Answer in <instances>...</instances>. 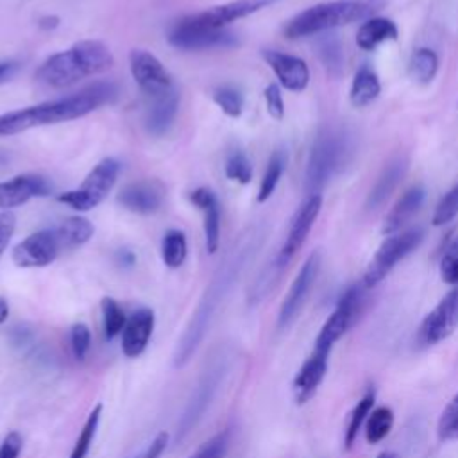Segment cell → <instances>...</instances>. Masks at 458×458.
<instances>
[{
	"instance_id": "e575fe53",
	"label": "cell",
	"mask_w": 458,
	"mask_h": 458,
	"mask_svg": "<svg viewBox=\"0 0 458 458\" xmlns=\"http://www.w3.org/2000/svg\"><path fill=\"white\" fill-rule=\"evenodd\" d=\"M100 415H102V404H95L93 410L89 411L82 429L79 431V437L72 447V453H70V458H88V453L91 449V444L95 440V435H97V429H98V424H100Z\"/></svg>"
},
{
	"instance_id": "6da1fadb",
	"label": "cell",
	"mask_w": 458,
	"mask_h": 458,
	"mask_svg": "<svg viewBox=\"0 0 458 458\" xmlns=\"http://www.w3.org/2000/svg\"><path fill=\"white\" fill-rule=\"evenodd\" d=\"M116 93L113 82H95L77 93L4 113L0 114V136H13L34 127L82 118L100 106L109 104Z\"/></svg>"
},
{
	"instance_id": "681fc988",
	"label": "cell",
	"mask_w": 458,
	"mask_h": 458,
	"mask_svg": "<svg viewBox=\"0 0 458 458\" xmlns=\"http://www.w3.org/2000/svg\"><path fill=\"white\" fill-rule=\"evenodd\" d=\"M118 259L123 267H132L134 261H136V256L131 252V250H120L118 252Z\"/></svg>"
},
{
	"instance_id": "f6af8a7d",
	"label": "cell",
	"mask_w": 458,
	"mask_h": 458,
	"mask_svg": "<svg viewBox=\"0 0 458 458\" xmlns=\"http://www.w3.org/2000/svg\"><path fill=\"white\" fill-rule=\"evenodd\" d=\"M16 229V216L13 211H0V254L7 249Z\"/></svg>"
},
{
	"instance_id": "4316f807",
	"label": "cell",
	"mask_w": 458,
	"mask_h": 458,
	"mask_svg": "<svg viewBox=\"0 0 458 458\" xmlns=\"http://www.w3.org/2000/svg\"><path fill=\"white\" fill-rule=\"evenodd\" d=\"M61 249H75L84 245L95 233L93 224L84 216H68L55 229Z\"/></svg>"
},
{
	"instance_id": "3957f363",
	"label": "cell",
	"mask_w": 458,
	"mask_h": 458,
	"mask_svg": "<svg viewBox=\"0 0 458 458\" xmlns=\"http://www.w3.org/2000/svg\"><path fill=\"white\" fill-rule=\"evenodd\" d=\"M374 7L365 0H333L322 2L304 9L286 21L283 32L290 39L306 38L331 30L335 27L349 25L370 16Z\"/></svg>"
},
{
	"instance_id": "1f68e13d",
	"label": "cell",
	"mask_w": 458,
	"mask_h": 458,
	"mask_svg": "<svg viewBox=\"0 0 458 458\" xmlns=\"http://www.w3.org/2000/svg\"><path fill=\"white\" fill-rule=\"evenodd\" d=\"M286 168V152L284 150H276L267 165V170L263 174L261 184H259V191H258V202H265L272 197V193L276 191L279 179L283 175Z\"/></svg>"
},
{
	"instance_id": "f1b7e54d",
	"label": "cell",
	"mask_w": 458,
	"mask_h": 458,
	"mask_svg": "<svg viewBox=\"0 0 458 458\" xmlns=\"http://www.w3.org/2000/svg\"><path fill=\"white\" fill-rule=\"evenodd\" d=\"M188 256L186 234L181 229H168L161 243V258L168 268H179Z\"/></svg>"
},
{
	"instance_id": "d590c367",
	"label": "cell",
	"mask_w": 458,
	"mask_h": 458,
	"mask_svg": "<svg viewBox=\"0 0 458 458\" xmlns=\"http://www.w3.org/2000/svg\"><path fill=\"white\" fill-rule=\"evenodd\" d=\"M213 102L229 118H238L243 111V95L234 86H222L213 91Z\"/></svg>"
},
{
	"instance_id": "52a82bcc",
	"label": "cell",
	"mask_w": 458,
	"mask_h": 458,
	"mask_svg": "<svg viewBox=\"0 0 458 458\" xmlns=\"http://www.w3.org/2000/svg\"><path fill=\"white\" fill-rule=\"evenodd\" d=\"M363 288L365 286L352 284L342 293L333 313L322 324V327L315 338L313 349L331 352L333 345L349 331V327L356 322V318L360 315V310L363 304Z\"/></svg>"
},
{
	"instance_id": "816d5d0a",
	"label": "cell",
	"mask_w": 458,
	"mask_h": 458,
	"mask_svg": "<svg viewBox=\"0 0 458 458\" xmlns=\"http://www.w3.org/2000/svg\"><path fill=\"white\" fill-rule=\"evenodd\" d=\"M377 458H399V456L395 453H392V451H383V453L377 454Z\"/></svg>"
},
{
	"instance_id": "603a6c76",
	"label": "cell",
	"mask_w": 458,
	"mask_h": 458,
	"mask_svg": "<svg viewBox=\"0 0 458 458\" xmlns=\"http://www.w3.org/2000/svg\"><path fill=\"white\" fill-rule=\"evenodd\" d=\"M426 197V191L422 186H411L408 188L399 200L394 204V208L390 209V213L385 218L383 224V233L385 234H395L422 206Z\"/></svg>"
},
{
	"instance_id": "f907efd6",
	"label": "cell",
	"mask_w": 458,
	"mask_h": 458,
	"mask_svg": "<svg viewBox=\"0 0 458 458\" xmlns=\"http://www.w3.org/2000/svg\"><path fill=\"white\" fill-rule=\"evenodd\" d=\"M7 315H9V304L4 297H0V324L7 320Z\"/></svg>"
},
{
	"instance_id": "484cf974",
	"label": "cell",
	"mask_w": 458,
	"mask_h": 458,
	"mask_svg": "<svg viewBox=\"0 0 458 458\" xmlns=\"http://www.w3.org/2000/svg\"><path fill=\"white\" fill-rule=\"evenodd\" d=\"M379 91H381V84L376 72L367 64L360 66L358 72L354 73L351 91H349L351 104L354 107H365L379 97Z\"/></svg>"
},
{
	"instance_id": "c3c4849f",
	"label": "cell",
	"mask_w": 458,
	"mask_h": 458,
	"mask_svg": "<svg viewBox=\"0 0 458 458\" xmlns=\"http://www.w3.org/2000/svg\"><path fill=\"white\" fill-rule=\"evenodd\" d=\"M38 25H39L41 29H45V30L55 29V27L59 25V18H57V16H43V18L38 20Z\"/></svg>"
},
{
	"instance_id": "4dcf8cb0",
	"label": "cell",
	"mask_w": 458,
	"mask_h": 458,
	"mask_svg": "<svg viewBox=\"0 0 458 458\" xmlns=\"http://www.w3.org/2000/svg\"><path fill=\"white\" fill-rule=\"evenodd\" d=\"M394 426V411L388 406L374 408L365 420V438L369 444L385 440Z\"/></svg>"
},
{
	"instance_id": "60d3db41",
	"label": "cell",
	"mask_w": 458,
	"mask_h": 458,
	"mask_svg": "<svg viewBox=\"0 0 458 458\" xmlns=\"http://www.w3.org/2000/svg\"><path fill=\"white\" fill-rule=\"evenodd\" d=\"M70 347L77 361H84L91 349V331L84 322H75L70 327Z\"/></svg>"
},
{
	"instance_id": "ee69618b",
	"label": "cell",
	"mask_w": 458,
	"mask_h": 458,
	"mask_svg": "<svg viewBox=\"0 0 458 458\" xmlns=\"http://www.w3.org/2000/svg\"><path fill=\"white\" fill-rule=\"evenodd\" d=\"M23 449V437L18 431H9L0 444V458H18Z\"/></svg>"
},
{
	"instance_id": "ab89813d",
	"label": "cell",
	"mask_w": 458,
	"mask_h": 458,
	"mask_svg": "<svg viewBox=\"0 0 458 458\" xmlns=\"http://www.w3.org/2000/svg\"><path fill=\"white\" fill-rule=\"evenodd\" d=\"M231 442V431L224 429L206 440L190 458H224Z\"/></svg>"
},
{
	"instance_id": "83f0119b",
	"label": "cell",
	"mask_w": 458,
	"mask_h": 458,
	"mask_svg": "<svg viewBox=\"0 0 458 458\" xmlns=\"http://www.w3.org/2000/svg\"><path fill=\"white\" fill-rule=\"evenodd\" d=\"M410 77L419 84H429L438 72V55L431 48H417L408 63Z\"/></svg>"
},
{
	"instance_id": "cb8c5ba5",
	"label": "cell",
	"mask_w": 458,
	"mask_h": 458,
	"mask_svg": "<svg viewBox=\"0 0 458 458\" xmlns=\"http://www.w3.org/2000/svg\"><path fill=\"white\" fill-rule=\"evenodd\" d=\"M406 172V159L404 157H395L392 159L377 175L374 186L370 188V193L367 197V209H377L397 188L401 179L404 177Z\"/></svg>"
},
{
	"instance_id": "ba28073f",
	"label": "cell",
	"mask_w": 458,
	"mask_h": 458,
	"mask_svg": "<svg viewBox=\"0 0 458 458\" xmlns=\"http://www.w3.org/2000/svg\"><path fill=\"white\" fill-rule=\"evenodd\" d=\"M274 2L276 0H231L222 5H213L206 11L188 14V16L177 20L175 25L186 27V29L220 30V29H225V25H229L240 18H245Z\"/></svg>"
},
{
	"instance_id": "2e32d148",
	"label": "cell",
	"mask_w": 458,
	"mask_h": 458,
	"mask_svg": "<svg viewBox=\"0 0 458 458\" xmlns=\"http://www.w3.org/2000/svg\"><path fill=\"white\" fill-rule=\"evenodd\" d=\"M267 64L276 73L279 84L290 91H302L310 82V68L308 64L292 54H284L281 50L265 48L261 52Z\"/></svg>"
},
{
	"instance_id": "4fadbf2b",
	"label": "cell",
	"mask_w": 458,
	"mask_h": 458,
	"mask_svg": "<svg viewBox=\"0 0 458 458\" xmlns=\"http://www.w3.org/2000/svg\"><path fill=\"white\" fill-rule=\"evenodd\" d=\"M320 208H322V197L320 195H310L302 204L301 208L297 209V213L293 215L292 218V224H290V229H288V234H286V240L277 254V267H284L295 254L297 250L302 247V243L306 242L318 213H320Z\"/></svg>"
},
{
	"instance_id": "7bdbcfd3",
	"label": "cell",
	"mask_w": 458,
	"mask_h": 458,
	"mask_svg": "<svg viewBox=\"0 0 458 458\" xmlns=\"http://www.w3.org/2000/svg\"><path fill=\"white\" fill-rule=\"evenodd\" d=\"M265 95V102H267V111L274 120H283L284 116V102H283V95L277 84H268L263 91Z\"/></svg>"
},
{
	"instance_id": "5bb4252c",
	"label": "cell",
	"mask_w": 458,
	"mask_h": 458,
	"mask_svg": "<svg viewBox=\"0 0 458 458\" xmlns=\"http://www.w3.org/2000/svg\"><path fill=\"white\" fill-rule=\"evenodd\" d=\"M168 43L179 50H208V48H231L238 45L236 34L220 29V30H202V29H186L174 23L168 32Z\"/></svg>"
},
{
	"instance_id": "74e56055",
	"label": "cell",
	"mask_w": 458,
	"mask_h": 458,
	"mask_svg": "<svg viewBox=\"0 0 458 458\" xmlns=\"http://www.w3.org/2000/svg\"><path fill=\"white\" fill-rule=\"evenodd\" d=\"M437 433L442 442L458 438V392L444 408L437 424Z\"/></svg>"
},
{
	"instance_id": "836d02e7",
	"label": "cell",
	"mask_w": 458,
	"mask_h": 458,
	"mask_svg": "<svg viewBox=\"0 0 458 458\" xmlns=\"http://www.w3.org/2000/svg\"><path fill=\"white\" fill-rule=\"evenodd\" d=\"M374 399H376V394L374 390H367L363 394V397L356 403V406L352 408L351 411V417H349V424H347V429H345V437H344V444H345V449H351L356 437H358V431L360 428L363 426V422L367 420L369 413L374 410Z\"/></svg>"
},
{
	"instance_id": "f546056e",
	"label": "cell",
	"mask_w": 458,
	"mask_h": 458,
	"mask_svg": "<svg viewBox=\"0 0 458 458\" xmlns=\"http://www.w3.org/2000/svg\"><path fill=\"white\" fill-rule=\"evenodd\" d=\"M317 54L329 72V75H340L344 68V50L335 34H326L317 39Z\"/></svg>"
},
{
	"instance_id": "7a4b0ae2",
	"label": "cell",
	"mask_w": 458,
	"mask_h": 458,
	"mask_svg": "<svg viewBox=\"0 0 458 458\" xmlns=\"http://www.w3.org/2000/svg\"><path fill=\"white\" fill-rule=\"evenodd\" d=\"M113 64L114 57L107 45L97 39H82L45 59L36 72V79L45 86L61 89L86 77L104 73Z\"/></svg>"
},
{
	"instance_id": "8d00e7d4",
	"label": "cell",
	"mask_w": 458,
	"mask_h": 458,
	"mask_svg": "<svg viewBox=\"0 0 458 458\" xmlns=\"http://www.w3.org/2000/svg\"><path fill=\"white\" fill-rule=\"evenodd\" d=\"M225 175L240 184H249L252 179V165L243 150L234 148L225 159Z\"/></svg>"
},
{
	"instance_id": "bcb514c9",
	"label": "cell",
	"mask_w": 458,
	"mask_h": 458,
	"mask_svg": "<svg viewBox=\"0 0 458 458\" xmlns=\"http://www.w3.org/2000/svg\"><path fill=\"white\" fill-rule=\"evenodd\" d=\"M168 440H170V435L166 431H161L154 437V440L148 444V447L145 449V453L140 456V458H161L163 453L166 451V445H168Z\"/></svg>"
},
{
	"instance_id": "8992f818",
	"label": "cell",
	"mask_w": 458,
	"mask_h": 458,
	"mask_svg": "<svg viewBox=\"0 0 458 458\" xmlns=\"http://www.w3.org/2000/svg\"><path fill=\"white\" fill-rule=\"evenodd\" d=\"M424 238L422 229L413 227L399 234H388V238L379 245L377 252L374 254L372 261L369 263L365 276H363V286L372 288L377 283H381L388 272L404 259L410 252H413Z\"/></svg>"
},
{
	"instance_id": "7dc6e473",
	"label": "cell",
	"mask_w": 458,
	"mask_h": 458,
	"mask_svg": "<svg viewBox=\"0 0 458 458\" xmlns=\"http://www.w3.org/2000/svg\"><path fill=\"white\" fill-rule=\"evenodd\" d=\"M14 72H16V63H13V61H0V84L7 82L13 77Z\"/></svg>"
},
{
	"instance_id": "7c38bea8",
	"label": "cell",
	"mask_w": 458,
	"mask_h": 458,
	"mask_svg": "<svg viewBox=\"0 0 458 458\" xmlns=\"http://www.w3.org/2000/svg\"><path fill=\"white\" fill-rule=\"evenodd\" d=\"M458 326V286L447 292L424 317L419 327V342L426 345L445 340Z\"/></svg>"
},
{
	"instance_id": "9a60e30c",
	"label": "cell",
	"mask_w": 458,
	"mask_h": 458,
	"mask_svg": "<svg viewBox=\"0 0 458 458\" xmlns=\"http://www.w3.org/2000/svg\"><path fill=\"white\" fill-rule=\"evenodd\" d=\"M50 190V182L38 174L14 175L9 181L0 182V209L11 211V208L21 206L34 197L48 195Z\"/></svg>"
},
{
	"instance_id": "d6a6232c",
	"label": "cell",
	"mask_w": 458,
	"mask_h": 458,
	"mask_svg": "<svg viewBox=\"0 0 458 458\" xmlns=\"http://www.w3.org/2000/svg\"><path fill=\"white\" fill-rule=\"evenodd\" d=\"M100 310H102V329H104V338L107 342L114 340L118 335H122L123 326L127 322V317L122 310V306L113 299V297H104L100 301Z\"/></svg>"
},
{
	"instance_id": "e0dca14e",
	"label": "cell",
	"mask_w": 458,
	"mask_h": 458,
	"mask_svg": "<svg viewBox=\"0 0 458 458\" xmlns=\"http://www.w3.org/2000/svg\"><path fill=\"white\" fill-rule=\"evenodd\" d=\"M165 190L157 181H138L123 186L116 200L129 211L138 215H150L163 204Z\"/></svg>"
},
{
	"instance_id": "d4e9b609",
	"label": "cell",
	"mask_w": 458,
	"mask_h": 458,
	"mask_svg": "<svg viewBox=\"0 0 458 458\" xmlns=\"http://www.w3.org/2000/svg\"><path fill=\"white\" fill-rule=\"evenodd\" d=\"M399 36L397 25L388 18H369L356 34V45L361 50H374L385 41H395Z\"/></svg>"
},
{
	"instance_id": "277c9868",
	"label": "cell",
	"mask_w": 458,
	"mask_h": 458,
	"mask_svg": "<svg viewBox=\"0 0 458 458\" xmlns=\"http://www.w3.org/2000/svg\"><path fill=\"white\" fill-rule=\"evenodd\" d=\"M349 154L347 136L338 129H324L317 134L306 166L304 188L310 195H318L331 177L344 166Z\"/></svg>"
},
{
	"instance_id": "ac0fdd59",
	"label": "cell",
	"mask_w": 458,
	"mask_h": 458,
	"mask_svg": "<svg viewBox=\"0 0 458 458\" xmlns=\"http://www.w3.org/2000/svg\"><path fill=\"white\" fill-rule=\"evenodd\" d=\"M156 324V315L150 308L136 310L125 322L122 331V352L127 358H138L148 345Z\"/></svg>"
},
{
	"instance_id": "44dd1931",
	"label": "cell",
	"mask_w": 458,
	"mask_h": 458,
	"mask_svg": "<svg viewBox=\"0 0 458 458\" xmlns=\"http://www.w3.org/2000/svg\"><path fill=\"white\" fill-rule=\"evenodd\" d=\"M220 376H222V367L220 365L204 374L193 399L190 401L188 408L184 410V413L181 417V422H179V428H181L179 435L181 437H184L197 424V420L202 417V413L206 411V408H208V404H209V401H211V397H213V394H215V390L220 383Z\"/></svg>"
},
{
	"instance_id": "8fae6325",
	"label": "cell",
	"mask_w": 458,
	"mask_h": 458,
	"mask_svg": "<svg viewBox=\"0 0 458 458\" xmlns=\"http://www.w3.org/2000/svg\"><path fill=\"white\" fill-rule=\"evenodd\" d=\"M61 243L54 229H41L29 234L13 249V261L20 268L47 267L61 252Z\"/></svg>"
},
{
	"instance_id": "ffe728a7",
	"label": "cell",
	"mask_w": 458,
	"mask_h": 458,
	"mask_svg": "<svg viewBox=\"0 0 458 458\" xmlns=\"http://www.w3.org/2000/svg\"><path fill=\"white\" fill-rule=\"evenodd\" d=\"M191 204H195L204 213V238L209 254L218 250L220 243V204L216 195L209 188H197L190 193Z\"/></svg>"
},
{
	"instance_id": "d6986e66",
	"label": "cell",
	"mask_w": 458,
	"mask_h": 458,
	"mask_svg": "<svg viewBox=\"0 0 458 458\" xmlns=\"http://www.w3.org/2000/svg\"><path fill=\"white\" fill-rule=\"evenodd\" d=\"M327 360H329V352L313 349L311 354L306 358V361L301 365L299 372L293 377V394L299 404H304L315 395L317 388L320 386L327 372Z\"/></svg>"
},
{
	"instance_id": "30bf717a",
	"label": "cell",
	"mask_w": 458,
	"mask_h": 458,
	"mask_svg": "<svg viewBox=\"0 0 458 458\" xmlns=\"http://www.w3.org/2000/svg\"><path fill=\"white\" fill-rule=\"evenodd\" d=\"M318 268H320V254L311 252L308 256V259L302 263L301 270L297 272V276L279 308V315H277L279 329H286L301 313V310L311 292V286L318 276Z\"/></svg>"
},
{
	"instance_id": "7402d4cb",
	"label": "cell",
	"mask_w": 458,
	"mask_h": 458,
	"mask_svg": "<svg viewBox=\"0 0 458 458\" xmlns=\"http://www.w3.org/2000/svg\"><path fill=\"white\" fill-rule=\"evenodd\" d=\"M179 107V95L175 89L154 97L145 114V127L152 136H163L172 127Z\"/></svg>"
},
{
	"instance_id": "9c48e42d",
	"label": "cell",
	"mask_w": 458,
	"mask_h": 458,
	"mask_svg": "<svg viewBox=\"0 0 458 458\" xmlns=\"http://www.w3.org/2000/svg\"><path fill=\"white\" fill-rule=\"evenodd\" d=\"M129 68L138 88L150 98L165 95L174 89L172 75L163 63L143 48H134L129 54Z\"/></svg>"
},
{
	"instance_id": "5b68a950",
	"label": "cell",
	"mask_w": 458,
	"mask_h": 458,
	"mask_svg": "<svg viewBox=\"0 0 458 458\" xmlns=\"http://www.w3.org/2000/svg\"><path fill=\"white\" fill-rule=\"evenodd\" d=\"M118 174L120 163L113 157H104L93 166L79 188L59 193L57 200L77 211H89L107 197L118 179Z\"/></svg>"
},
{
	"instance_id": "b9f144b4",
	"label": "cell",
	"mask_w": 458,
	"mask_h": 458,
	"mask_svg": "<svg viewBox=\"0 0 458 458\" xmlns=\"http://www.w3.org/2000/svg\"><path fill=\"white\" fill-rule=\"evenodd\" d=\"M440 277L444 283L458 286V236L451 242L440 261Z\"/></svg>"
},
{
	"instance_id": "f35d334b",
	"label": "cell",
	"mask_w": 458,
	"mask_h": 458,
	"mask_svg": "<svg viewBox=\"0 0 458 458\" xmlns=\"http://www.w3.org/2000/svg\"><path fill=\"white\" fill-rule=\"evenodd\" d=\"M458 215V182L438 200L435 213H433V225L440 227L451 222Z\"/></svg>"
}]
</instances>
